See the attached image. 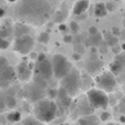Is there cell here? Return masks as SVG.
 Listing matches in <instances>:
<instances>
[{"label": "cell", "mask_w": 125, "mask_h": 125, "mask_svg": "<svg viewBox=\"0 0 125 125\" xmlns=\"http://www.w3.org/2000/svg\"><path fill=\"white\" fill-rule=\"evenodd\" d=\"M52 0H20L14 7V18L32 25H43L53 14Z\"/></svg>", "instance_id": "1"}, {"label": "cell", "mask_w": 125, "mask_h": 125, "mask_svg": "<svg viewBox=\"0 0 125 125\" xmlns=\"http://www.w3.org/2000/svg\"><path fill=\"white\" fill-rule=\"evenodd\" d=\"M57 113H58V108H57L55 101L41 99L35 102L34 115L35 119L39 120L41 123L53 121L56 117Z\"/></svg>", "instance_id": "2"}, {"label": "cell", "mask_w": 125, "mask_h": 125, "mask_svg": "<svg viewBox=\"0 0 125 125\" xmlns=\"http://www.w3.org/2000/svg\"><path fill=\"white\" fill-rule=\"evenodd\" d=\"M62 88L68 93L70 97L77 94L80 89V73L76 68H71L62 78H61Z\"/></svg>", "instance_id": "3"}, {"label": "cell", "mask_w": 125, "mask_h": 125, "mask_svg": "<svg viewBox=\"0 0 125 125\" xmlns=\"http://www.w3.org/2000/svg\"><path fill=\"white\" fill-rule=\"evenodd\" d=\"M87 100L93 109H105L110 103L108 94L101 89H90L87 92Z\"/></svg>", "instance_id": "4"}, {"label": "cell", "mask_w": 125, "mask_h": 125, "mask_svg": "<svg viewBox=\"0 0 125 125\" xmlns=\"http://www.w3.org/2000/svg\"><path fill=\"white\" fill-rule=\"evenodd\" d=\"M52 67H53V75H55L56 78L61 79L73 68V65L70 64V62L64 55L56 54L53 57Z\"/></svg>", "instance_id": "5"}, {"label": "cell", "mask_w": 125, "mask_h": 125, "mask_svg": "<svg viewBox=\"0 0 125 125\" xmlns=\"http://www.w3.org/2000/svg\"><path fill=\"white\" fill-rule=\"evenodd\" d=\"M95 83L99 87V89L105 92H111L116 87V79L111 71H104L102 73V75L95 78Z\"/></svg>", "instance_id": "6"}, {"label": "cell", "mask_w": 125, "mask_h": 125, "mask_svg": "<svg viewBox=\"0 0 125 125\" xmlns=\"http://www.w3.org/2000/svg\"><path fill=\"white\" fill-rule=\"evenodd\" d=\"M34 39L31 37L29 34L23 35L20 37H15L14 44H13V48L15 52L20 53L22 55H26L33 50L34 46Z\"/></svg>", "instance_id": "7"}, {"label": "cell", "mask_w": 125, "mask_h": 125, "mask_svg": "<svg viewBox=\"0 0 125 125\" xmlns=\"http://www.w3.org/2000/svg\"><path fill=\"white\" fill-rule=\"evenodd\" d=\"M15 79H17L15 70L13 69V67L8 65V66L0 73V88H3V89L9 88L10 84L12 83Z\"/></svg>", "instance_id": "8"}, {"label": "cell", "mask_w": 125, "mask_h": 125, "mask_svg": "<svg viewBox=\"0 0 125 125\" xmlns=\"http://www.w3.org/2000/svg\"><path fill=\"white\" fill-rule=\"evenodd\" d=\"M24 94L28 99H30L31 101L36 102L39 100L43 99L44 98V89H42L41 87H39L37 84H35L34 82L33 83H30L24 88Z\"/></svg>", "instance_id": "9"}, {"label": "cell", "mask_w": 125, "mask_h": 125, "mask_svg": "<svg viewBox=\"0 0 125 125\" xmlns=\"http://www.w3.org/2000/svg\"><path fill=\"white\" fill-rule=\"evenodd\" d=\"M41 77H43L45 80H50L53 76V67H52V62L45 58L44 61L39 62L37 66V73Z\"/></svg>", "instance_id": "10"}, {"label": "cell", "mask_w": 125, "mask_h": 125, "mask_svg": "<svg viewBox=\"0 0 125 125\" xmlns=\"http://www.w3.org/2000/svg\"><path fill=\"white\" fill-rule=\"evenodd\" d=\"M55 99H57V108L61 109V110H67L71 104V97L62 88L57 90V95Z\"/></svg>", "instance_id": "11"}, {"label": "cell", "mask_w": 125, "mask_h": 125, "mask_svg": "<svg viewBox=\"0 0 125 125\" xmlns=\"http://www.w3.org/2000/svg\"><path fill=\"white\" fill-rule=\"evenodd\" d=\"M123 68H124V55H123V53L121 52V53H119V54H116V57H115L113 62L111 64L110 71L114 76H117L123 71Z\"/></svg>", "instance_id": "12"}, {"label": "cell", "mask_w": 125, "mask_h": 125, "mask_svg": "<svg viewBox=\"0 0 125 125\" xmlns=\"http://www.w3.org/2000/svg\"><path fill=\"white\" fill-rule=\"evenodd\" d=\"M76 112L80 116H86V115H90L93 113V108L87 99H82L76 105Z\"/></svg>", "instance_id": "13"}, {"label": "cell", "mask_w": 125, "mask_h": 125, "mask_svg": "<svg viewBox=\"0 0 125 125\" xmlns=\"http://www.w3.org/2000/svg\"><path fill=\"white\" fill-rule=\"evenodd\" d=\"M15 73H17V78H19L20 80L28 81L31 78V76H32V70L29 68V66L26 64L22 62V64H20L19 66H18Z\"/></svg>", "instance_id": "14"}, {"label": "cell", "mask_w": 125, "mask_h": 125, "mask_svg": "<svg viewBox=\"0 0 125 125\" xmlns=\"http://www.w3.org/2000/svg\"><path fill=\"white\" fill-rule=\"evenodd\" d=\"M102 67H103V62L94 61V59H92V61H89L88 62H87L86 70H87V73H88L92 75V73H98L99 70H101Z\"/></svg>", "instance_id": "15"}, {"label": "cell", "mask_w": 125, "mask_h": 125, "mask_svg": "<svg viewBox=\"0 0 125 125\" xmlns=\"http://www.w3.org/2000/svg\"><path fill=\"white\" fill-rule=\"evenodd\" d=\"M30 32V28L26 25V23H23V22H20V23H17L13 29V35L15 37H20L23 36V35L29 34Z\"/></svg>", "instance_id": "16"}, {"label": "cell", "mask_w": 125, "mask_h": 125, "mask_svg": "<svg viewBox=\"0 0 125 125\" xmlns=\"http://www.w3.org/2000/svg\"><path fill=\"white\" fill-rule=\"evenodd\" d=\"M88 7H89V0H77V2H76L75 7L73 9V14L78 15L80 13L86 12Z\"/></svg>", "instance_id": "17"}, {"label": "cell", "mask_w": 125, "mask_h": 125, "mask_svg": "<svg viewBox=\"0 0 125 125\" xmlns=\"http://www.w3.org/2000/svg\"><path fill=\"white\" fill-rule=\"evenodd\" d=\"M13 35V28L9 22H4L2 25H0V36L4 39H9Z\"/></svg>", "instance_id": "18"}, {"label": "cell", "mask_w": 125, "mask_h": 125, "mask_svg": "<svg viewBox=\"0 0 125 125\" xmlns=\"http://www.w3.org/2000/svg\"><path fill=\"white\" fill-rule=\"evenodd\" d=\"M4 103H6V106L9 109H13L15 105H17V101H15V98L12 93H9V94L4 95L3 97Z\"/></svg>", "instance_id": "19"}, {"label": "cell", "mask_w": 125, "mask_h": 125, "mask_svg": "<svg viewBox=\"0 0 125 125\" xmlns=\"http://www.w3.org/2000/svg\"><path fill=\"white\" fill-rule=\"evenodd\" d=\"M106 9H105V4L104 3H97L94 7V14L99 18H102L106 14Z\"/></svg>", "instance_id": "20"}, {"label": "cell", "mask_w": 125, "mask_h": 125, "mask_svg": "<svg viewBox=\"0 0 125 125\" xmlns=\"http://www.w3.org/2000/svg\"><path fill=\"white\" fill-rule=\"evenodd\" d=\"M7 122H11V123H17L21 120V113L18 111H12L6 116Z\"/></svg>", "instance_id": "21"}, {"label": "cell", "mask_w": 125, "mask_h": 125, "mask_svg": "<svg viewBox=\"0 0 125 125\" xmlns=\"http://www.w3.org/2000/svg\"><path fill=\"white\" fill-rule=\"evenodd\" d=\"M52 17H53V21L54 22H56V23H61L62 21H64V20L66 19L67 12L66 11H62V10H58V11H56L54 14H52Z\"/></svg>", "instance_id": "22"}, {"label": "cell", "mask_w": 125, "mask_h": 125, "mask_svg": "<svg viewBox=\"0 0 125 125\" xmlns=\"http://www.w3.org/2000/svg\"><path fill=\"white\" fill-rule=\"evenodd\" d=\"M105 41H106V44H108L109 46H111V47L114 46V45H116V44L119 43V39H117V36L113 35L112 33L105 35Z\"/></svg>", "instance_id": "23"}, {"label": "cell", "mask_w": 125, "mask_h": 125, "mask_svg": "<svg viewBox=\"0 0 125 125\" xmlns=\"http://www.w3.org/2000/svg\"><path fill=\"white\" fill-rule=\"evenodd\" d=\"M34 83L37 84L39 87H41L42 89H45L46 86H47V80H45L43 77H41L39 73H36V76L34 77Z\"/></svg>", "instance_id": "24"}, {"label": "cell", "mask_w": 125, "mask_h": 125, "mask_svg": "<svg viewBox=\"0 0 125 125\" xmlns=\"http://www.w3.org/2000/svg\"><path fill=\"white\" fill-rule=\"evenodd\" d=\"M48 41H50V34L47 32H42L39 36V42L40 43L46 44V43H48Z\"/></svg>", "instance_id": "25"}, {"label": "cell", "mask_w": 125, "mask_h": 125, "mask_svg": "<svg viewBox=\"0 0 125 125\" xmlns=\"http://www.w3.org/2000/svg\"><path fill=\"white\" fill-rule=\"evenodd\" d=\"M90 40H91V43L93 44V45H98V44L100 43V41H101V34H100L99 32H97L95 34H92L90 35Z\"/></svg>", "instance_id": "26"}, {"label": "cell", "mask_w": 125, "mask_h": 125, "mask_svg": "<svg viewBox=\"0 0 125 125\" xmlns=\"http://www.w3.org/2000/svg\"><path fill=\"white\" fill-rule=\"evenodd\" d=\"M10 46V42L7 39L0 36V50H7Z\"/></svg>", "instance_id": "27"}, {"label": "cell", "mask_w": 125, "mask_h": 125, "mask_svg": "<svg viewBox=\"0 0 125 125\" xmlns=\"http://www.w3.org/2000/svg\"><path fill=\"white\" fill-rule=\"evenodd\" d=\"M8 65H9L8 59H7L6 57H3V56H0V73H1V71L3 70L7 66H8Z\"/></svg>", "instance_id": "28"}, {"label": "cell", "mask_w": 125, "mask_h": 125, "mask_svg": "<svg viewBox=\"0 0 125 125\" xmlns=\"http://www.w3.org/2000/svg\"><path fill=\"white\" fill-rule=\"evenodd\" d=\"M70 30L73 31V33H77L78 31H79V24L77 23V21H71Z\"/></svg>", "instance_id": "29"}, {"label": "cell", "mask_w": 125, "mask_h": 125, "mask_svg": "<svg viewBox=\"0 0 125 125\" xmlns=\"http://www.w3.org/2000/svg\"><path fill=\"white\" fill-rule=\"evenodd\" d=\"M22 123L23 124H39V123H41V122L39 121V120H36V119H26V120H24V121H22Z\"/></svg>", "instance_id": "30"}, {"label": "cell", "mask_w": 125, "mask_h": 125, "mask_svg": "<svg viewBox=\"0 0 125 125\" xmlns=\"http://www.w3.org/2000/svg\"><path fill=\"white\" fill-rule=\"evenodd\" d=\"M110 117H111V113H109V112H103V113L101 114V117H100V119H101L102 121H108Z\"/></svg>", "instance_id": "31"}, {"label": "cell", "mask_w": 125, "mask_h": 125, "mask_svg": "<svg viewBox=\"0 0 125 125\" xmlns=\"http://www.w3.org/2000/svg\"><path fill=\"white\" fill-rule=\"evenodd\" d=\"M122 50H123V48L119 47V46H117V44H116V45H114V46H112V51H113V53H114V54H119V53H121Z\"/></svg>", "instance_id": "32"}, {"label": "cell", "mask_w": 125, "mask_h": 125, "mask_svg": "<svg viewBox=\"0 0 125 125\" xmlns=\"http://www.w3.org/2000/svg\"><path fill=\"white\" fill-rule=\"evenodd\" d=\"M48 94H50L51 99H55V98H56V95H57V90H55V89H51Z\"/></svg>", "instance_id": "33"}, {"label": "cell", "mask_w": 125, "mask_h": 125, "mask_svg": "<svg viewBox=\"0 0 125 125\" xmlns=\"http://www.w3.org/2000/svg\"><path fill=\"white\" fill-rule=\"evenodd\" d=\"M46 58V55L44 54V53H41V54H39L37 55V57H36V61L37 62H42V61H44V59Z\"/></svg>", "instance_id": "34"}, {"label": "cell", "mask_w": 125, "mask_h": 125, "mask_svg": "<svg viewBox=\"0 0 125 125\" xmlns=\"http://www.w3.org/2000/svg\"><path fill=\"white\" fill-rule=\"evenodd\" d=\"M105 9L106 11H113V9H114V6H113V3H111V2H108V3L105 4Z\"/></svg>", "instance_id": "35"}, {"label": "cell", "mask_w": 125, "mask_h": 125, "mask_svg": "<svg viewBox=\"0 0 125 125\" xmlns=\"http://www.w3.org/2000/svg\"><path fill=\"white\" fill-rule=\"evenodd\" d=\"M112 34L115 35V36H119V35H120V29L116 28V26L112 28Z\"/></svg>", "instance_id": "36"}, {"label": "cell", "mask_w": 125, "mask_h": 125, "mask_svg": "<svg viewBox=\"0 0 125 125\" xmlns=\"http://www.w3.org/2000/svg\"><path fill=\"white\" fill-rule=\"evenodd\" d=\"M97 32H98V29L95 28V26H90V28H89V34L90 35L95 34Z\"/></svg>", "instance_id": "37"}, {"label": "cell", "mask_w": 125, "mask_h": 125, "mask_svg": "<svg viewBox=\"0 0 125 125\" xmlns=\"http://www.w3.org/2000/svg\"><path fill=\"white\" fill-rule=\"evenodd\" d=\"M64 42L65 43H71V42H73V37H71L70 35H66V36L64 37Z\"/></svg>", "instance_id": "38"}, {"label": "cell", "mask_w": 125, "mask_h": 125, "mask_svg": "<svg viewBox=\"0 0 125 125\" xmlns=\"http://www.w3.org/2000/svg\"><path fill=\"white\" fill-rule=\"evenodd\" d=\"M120 111H121V113L125 112V110H124V100H122L121 103H120Z\"/></svg>", "instance_id": "39"}, {"label": "cell", "mask_w": 125, "mask_h": 125, "mask_svg": "<svg viewBox=\"0 0 125 125\" xmlns=\"http://www.w3.org/2000/svg\"><path fill=\"white\" fill-rule=\"evenodd\" d=\"M66 30H67V26L65 25V24H61V25H59V31H62V32H65Z\"/></svg>", "instance_id": "40"}, {"label": "cell", "mask_w": 125, "mask_h": 125, "mask_svg": "<svg viewBox=\"0 0 125 125\" xmlns=\"http://www.w3.org/2000/svg\"><path fill=\"white\" fill-rule=\"evenodd\" d=\"M30 53H31V52H30ZM30 57H31L32 59H36L37 54H36V53H31V54H30Z\"/></svg>", "instance_id": "41"}, {"label": "cell", "mask_w": 125, "mask_h": 125, "mask_svg": "<svg viewBox=\"0 0 125 125\" xmlns=\"http://www.w3.org/2000/svg\"><path fill=\"white\" fill-rule=\"evenodd\" d=\"M4 15V9L3 8H0V18H2Z\"/></svg>", "instance_id": "42"}, {"label": "cell", "mask_w": 125, "mask_h": 125, "mask_svg": "<svg viewBox=\"0 0 125 125\" xmlns=\"http://www.w3.org/2000/svg\"><path fill=\"white\" fill-rule=\"evenodd\" d=\"M73 58H75V59H77V61H78V59L80 58L79 54H78V53H75V54H73Z\"/></svg>", "instance_id": "43"}, {"label": "cell", "mask_w": 125, "mask_h": 125, "mask_svg": "<svg viewBox=\"0 0 125 125\" xmlns=\"http://www.w3.org/2000/svg\"><path fill=\"white\" fill-rule=\"evenodd\" d=\"M121 122H124V116H123V115L121 116Z\"/></svg>", "instance_id": "44"}, {"label": "cell", "mask_w": 125, "mask_h": 125, "mask_svg": "<svg viewBox=\"0 0 125 125\" xmlns=\"http://www.w3.org/2000/svg\"><path fill=\"white\" fill-rule=\"evenodd\" d=\"M9 1H10V2H14L15 0H9Z\"/></svg>", "instance_id": "45"}]
</instances>
